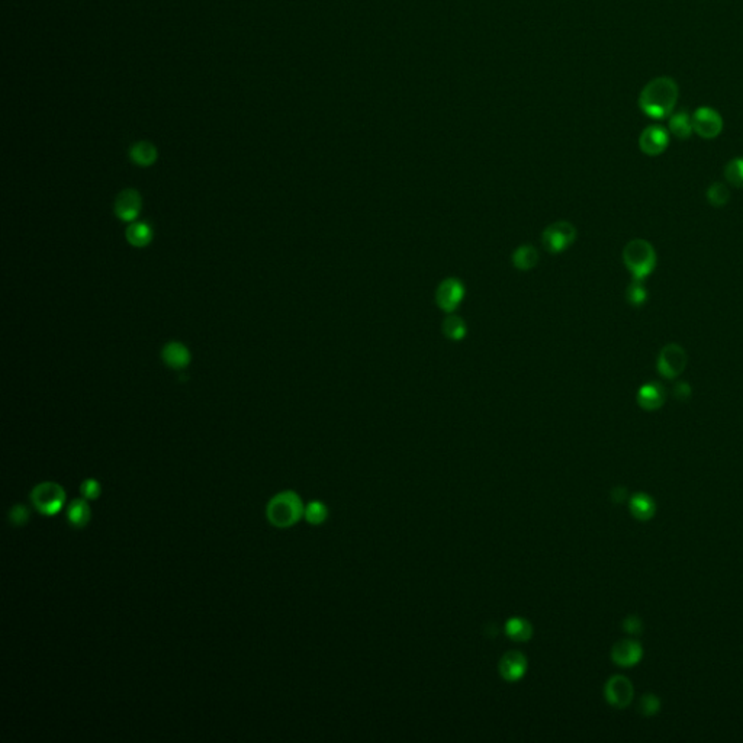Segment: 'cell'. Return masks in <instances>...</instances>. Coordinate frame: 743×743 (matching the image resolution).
Returning <instances> with one entry per match:
<instances>
[{
  "label": "cell",
  "mask_w": 743,
  "mask_h": 743,
  "mask_svg": "<svg viewBox=\"0 0 743 743\" xmlns=\"http://www.w3.org/2000/svg\"><path fill=\"white\" fill-rule=\"evenodd\" d=\"M680 96L677 81L661 76L650 80L639 95V108L653 119H664L669 116L675 108Z\"/></svg>",
  "instance_id": "cell-1"
},
{
  "label": "cell",
  "mask_w": 743,
  "mask_h": 743,
  "mask_svg": "<svg viewBox=\"0 0 743 743\" xmlns=\"http://www.w3.org/2000/svg\"><path fill=\"white\" fill-rule=\"evenodd\" d=\"M305 514L301 496L293 491H283L274 495L266 507V517L272 526L288 529L295 526Z\"/></svg>",
  "instance_id": "cell-2"
},
{
  "label": "cell",
  "mask_w": 743,
  "mask_h": 743,
  "mask_svg": "<svg viewBox=\"0 0 743 743\" xmlns=\"http://www.w3.org/2000/svg\"><path fill=\"white\" fill-rule=\"evenodd\" d=\"M623 262L634 279L643 281L656 266V253L646 240L634 238L625 247Z\"/></svg>",
  "instance_id": "cell-3"
},
{
  "label": "cell",
  "mask_w": 743,
  "mask_h": 743,
  "mask_svg": "<svg viewBox=\"0 0 743 743\" xmlns=\"http://www.w3.org/2000/svg\"><path fill=\"white\" fill-rule=\"evenodd\" d=\"M31 503L40 514L51 517L58 514L65 504V491L56 482H42L31 491Z\"/></svg>",
  "instance_id": "cell-4"
},
{
  "label": "cell",
  "mask_w": 743,
  "mask_h": 743,
  "mask_svg": "<svg viewBox=\"0 0 743 743\" xmlns=\"http://www.w3.org/2000/svg\"><path fill=\"white\" fill-rule=\"evenodd\" d=\"M577 230L571 222L559 221L546 227L542 234L543 246L550 253H562L574 244Z\"/></svg>",
  "instance_id": "cell-5"
},
{
  "label": "cell",
  "mask_w": 743,
  "mask_h": 743,
  "mask_svg": "<svg viewBox=\"0 0 743 743\" xmlns=\"http://www.w3.org/2000/svg\"><path fill=\"white\" fill-rule=\"evenodd\" d=\"M687 366V353L678 344H668L658 357V372L666 377H678Z\"/></svg>",
  "instance_id": "cell-6"
},
{
  "label": "cell",
  "mask_w": 743,
  "mask_h": 743,
  "mask_svg": "<svg viewBox=\"0 0 743 743\" xmlns=\"http://www.w3.org/2000/svg\"><path fill=\"white\" fill-rule=\"evenodd\" d=\"M693 128L705 140H713L723 130L721 115L713 108L701 107L693 114Z\"/></svg>",
  "instance_id": "cell-7"
},
{
  "label": "cell",
  "mask_w": 743,
  "mask_h": 743,
  "mask_svg": "<svg viewBox=\"0 0 743 743\" xmlns=\"http://www.w3.org/2000/svg\"><path fill=\"white\" fill-rule=\"evenodd\" d=\"M634 696V689L629 678L623 675L611 677L604 687V697L616 708H626Z\"/></svg>",
  "instance_id": "cell-8"
},
{
  "label": "cell",
  "mask_w": 743,
  "mask_h": 743,
  "mask_svg": "<svg viewBox=\"0 0 743 743\" xmlns=\"http://www.w3.org/2000/svg\"><path fill=\"white\" fill-rule=\"evenodd\" d=\"M464 298V286L456 278L444 279L436 289V304L444 313H453Z\"/></svg>",
  "instance_id": "cell-9"
},
{
  "label": "cell",
  "mask_w": 743,
  "mask_h": 743,
  "mask_svg": "<svg viewBox=\"0 0 743 743\" xmlns=\"http://www.w3.org/2000/svg\"><path fill=\"white\" fill-rule=\"evenodd\" d=\"M669 144V134L664 127L650 125L643 130L639 138V147L650 157L662 154Z\"/></svg>",
  "instance_id": "cell-10"
},
{
  "label": "cell",
  "mask_w": 743,
  "mask_h": 743,
  "mask_svg": "<svg viewBox=\"0 0 743 743\" xmlns=\"http://www.w3.org/2000/svg\"><path fill=\"white\" fill-rule=\"evenodd\" d=\"M643 656L642 645L633 641V639H623L618 641L611 649V659L616 665L621 668H630L641 662Z\"/></svg>",
  "instance_id": "cell-11"
},
{
  "label": "cell",
  "mask_w": 743,
  "mask_h": 743,
  "mask_svg": "<svg viewBox=\"0 0 743 743\" xmlns=\"http://www.w3.org/2000/svg\"><path fill=\"white\" fill-rule=\"evenodd\" d=\"M527 666H529L527 659L522 652L510 650L503 656V658H501L498 669H499V675L503 677V680L508 682H515V681H520L526 675Z\"/></svg>",
  "instance_id": "cell-12"
},
{
  "label": "cell",
  "mask_w": 743,
  "mask_h": 743,
  "mask_svg": "<svg viewBox=\"0 0 743 743\" xmlns=\"http://www.w3.org/2000/svg\"><path fill=\"white\" fill-rule=\"evenodd\" d=\"M141 211V196L134 189L120 192L115 202V214L123 221H134Z\"/></svg>",
  "instance_id": "cell-13"
},
{
  "label": "cell",
  "mask_w": 743,
  "mask_h": 743,
  "mask_svg": "<svg viewBox=\"0 0 743 743\" xmlns=\"http://www.w3.org/2000/svg\"><path fill=\"white\" fill-rule=\"evenodd\" d=\"M665 388L658 382H649L637 392V404L646 411H656L665 404Z\"/></svg>",
  "instance_id": "cell-14"
},
{
  "label": "cell",
  "mask_w": 743,
  "mask_h": 743,
  "mask_svg": "<svg viewBox=\"0 0 743 743\" xmlns=\"http://www.w3.org/2000/svg\"><path fill=\"white\" fill-rule=\"evenodd\" d=\"M92 518V511L86 498L73 499L67 507V522L73 529H84Z\"/></svg>",
  "instance_id": "cell-15"
},
{
  "label": "cell",
  "mask_w": 743,
  "mask_h": 743,
  "mask_svg": "<svg viewBox=\"0 0 743 743\" xmlns=\"http://www.w3.org/2000/svg\"><path fill=\"white\" fill-rule=\"evenodd\" d=\"M163 360L171 369H185L191 361V353L182 343H169L163 349Z\"/></svg>",
  "instance_id": "cell-16"
},
{
  "label": "cell",
  "mask_w": 743,
  "mask_h": 743,
  "mask_svg": "<svg viewBox=\"0 0 743 743\" xmlns=\"http://www.w3.org/2000/svg\"><path fill=\"white\" fill-rule=\"evenodd\" d=\"M632 514L641 522H648L655 515L656 507L653 499L646 494H636L632 496L629 503Z\"/></svg>",
  "instance_id": "cell-17"
},
{
  "label": "cell",
  "mask_w": 743,
  "mask_h": 743,
  "mask_svg": "<svg viewBox=\"0 0 743 743\" xmlns=\"http://www.w3.org/2000/svg\"><path fill=\"white\" fill-rule=\"evenodd\" d=\"M506 633L514 642H527L533 636V627L526 618L513 617L506 623Z\"/></svg>",
  "instance_id": "cell-18"
},
{
  "label": "cell",
  "mask_w": 743,
  "mask_h": 743,
  "mask_svg": "<svg viewBox=\"0 0 743 743\" xmlns=\"http://www.w3.org/2000/svg\"><path fill=\"white\" fill-rule=\"evenodd\" d=\"M669 131L671 134L680 138V140H687V138H689L694 131L693 118L689 116L688 112L673 114L669 119Z\"/></svg>",
  "instance_id": "cell-19"
},
{
  "label": "cell",
  "mask_w": 743,
  "mask_h": 743,
  "mask_svg": "<svg viewBox=\"0 0 743 743\" xmlns=\"http://www.w3.org/2000/svg\"><path fill=\"white\" fill-rule=\"evenodd\" d=\"M127 240L134 247H146L152 240V230L147 222H135L127 230Z\"/></svg>",
  "instance_id": "cell-20"
},
{
  "label": "cell",
  "mask_w": 743,
  "mask_h": 743,
  "mask_svg": "<svg viewBox=\"0 0 743 743\" xmlns=\"http://www.w3.org/2000/svg\"><path fill=\"white\" fill-rule=\"evenodd\" d=\"M131 160L141 166V167H148L151 166L155 160H157V150H155V147L147 141H141V143H136L132 148H131Z\"/></svg>",
  "instance_id": "cell-21"
},
{
  "label": "cell",
  "mask_w": 743,
  "mask_h": 743,
  "mask_svg": "<svg viewBox=\"0 0 743 743\" xmlns=\"http://www.w3.org/2000/svg\"><path fill=\"white\" fill-rule=\"evenodd\" d=\"M539 260V253L533 246L518 247L513 254V265L518 270H530Z\"/></svg>",
  "instance_id": "cell-22"
},
{
  "label": "cell",
  "mask_w": 743,
  "mask_h": 743,
  "mask_svg": "<svg viewBox=\"0 0 743 743\" xmlns=\"http://www.w3.org/2000/svg\"><path fill=\"white\" fill-rule=\"evenodd\" d=\"M443 334L452 341H460L466 336V324L457 315L447 317L443 322Z\"/></svg>",
  "instance_id": "cell-23"
},
{
  "label": "cell",
  "mask_w": 743,
  "mask_h": 743,
  "mask_svg": "<svg viewBox=\"0 0 743 743\" xmlns=\"http://www.w3.org/2000/svg\"><path fill=\"white\" fill-rule=\"evenodd\" d=\"M304 517L309 524L320 526L328 518V510L322 503H320V501H313V503H309L306 506Z\"/></svg>",
  "instance_id": "cell-24"
},
{
  "label": "cell",
  "mask_w": 743,
  "mask_h": 743,
  "mask_svg": "<svg viewBox=\"0 0 743 743\" xmlns=\"http://www.w3.org/2000/svg\"><path fill=\"white\" fill-rule=\"evenodd\" d=\"M626 297H627V301L633 305V306H641L645 304V301L648 299V290L643 285V281H639V279H634L629 288H627V292H626Z\"/></svg>",
  "instance_id": "cell-25"
},
{
  "label": "cell",
  "mask_w": 743,
  "mask_h": 743,
  "mask_svg": "<svg viewBox=\"0 0 743 743\" xmlns=\"http://www.w3.org/2000/svg\"><path fill=\"white\" fill-rule=\"evenodd\" d=\"M724 176L736 187H743V157L735 159L724 169Z\"/></svg>",
  "instance_id": "cell-26"
},
{
  "label": "cell",
  "mask_w": 743,
  "mask_h": 743,
  "mask_svg": "<svg viewBox=\"0 0 743 743\" xmlns=\"http://www.w3.org/2000/svg\"><path fill=\"white\" fill-rule=\"evenodd\" d=\"M707 199L713 206H724L730 199V192L723 183H713L707 191Z\"/></svg>",
  "instance_id": "cell-27"
},
{
  "label": "cell",
  "mask_w": 743,
  "mask_h": 743,
  "mask_svg": "<svg viewBox=\"0 0 743 743\" xmlns=\"http://www.w3.org/2000/svg\"><path fill=\"white\" fill-rule=\"evenodd\" d=\"M9 522L12 526L15 527H22L25 526L28 522H29V517H31V513L29 510L22 506V504H16L13 506L10 510H9Z\"/></svg>",
  "instance_id": "cell-28"
},
{
  "label": "cell",
  "mask_w": 743,
  "mask_h": 743,
  "mask_svg": "<svg viewBox=\"0 0 743 743\" xmlns=\"http://www.w3.org/2000/svg\"><path fill=\"white\" fill-rule=\"evenodd\" d=\"M659 707H661V701L655 694H645L641 698V701H639V712L646 717L658 713Z\"/></svg>",
  "instance_id": "cell-29"
},
{
  "label": "cell",
  "mask_w": 743,
  "mask_h": 743,
  "mask_svg": "<svg viewBox=\"0 0 743 743\" xmlns=\"http://www.w3.org/2000/svg\"><path fill=\"white\" fill-rule=\"evenodd\" d=\"M80 492L86 499H97L100 495V485L96 479H86L80 485Z\"/></svg>",
  "instance_id": "cell-30"
},
{
  "label": "cell",
  "mask_w": 743,
  "mask_h": 743,
  "mask_svg": "<svg viewBox=\"0 0 743 743\" xmlns=\"http://www.w3.org/2000/svg\"><path fill=\"white\" fill-rule=\"evenodd\" d=\"M623 629L630 633V634H639L642 633L643 630V625H642V620L639 618L637 616H629L627 618H625L623 621Z\"/></svg>",
  "instance_id": "cell-31"
},
{
  "label": "cell",
  "mask_w": 743,
  "mask_h": 743,
  "mask_svg": "<svg viewBox=\"0 0 743 743\" xmlns=\"http://www.w3.org/2000/svg\"><path fill=\"white\" fill-rule=\"evenodd\" d=\"M673 395L678 401H688L691 396V386L687 382H681L673 389Z\"/></svg>",
  "instance_id": "cell-32"
}]
</instances>
